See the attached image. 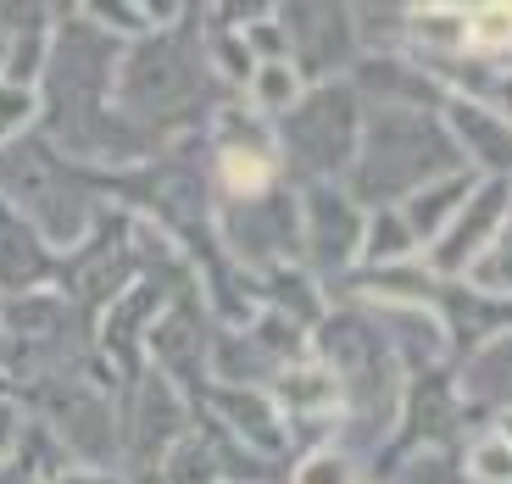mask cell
I'll return each mask as SVG.
<instances>
[{"mask_svg":"<svg viewBox=\"0 0 512 484\" xmlns=\"http://www.w3.org/2000/svg\"><path fill=\"white\" fill-rule=\"evenodd\" d=\"M184 23H190V6L173 28H156V34L123 45L112 67V112L134 134H145L156 151L201 134L212 123V112L229 101L218 90V78L206 73L201 34Z\"/></svg>","mask_w":512,"mask_h":484,"instance_id":"1","label":"cell"},{"mask_svg":"<svg viewBox=\"0 0 512 484\" xmlns=\"http://www.w3.org/2000/svg\"><path fill=\"white\" fill-rule=\"evenodd\" d=\"M0 201L12 206L56 256L78 251L95 234V223L112 212L106 173L78 167L39 128H28L12 145H0Z\"/></svg>","mask_w":512,"mask_h":484,"instance_id":"2","label":"cell"},{"mask_svg":"<svg viewBox=\"0 0 512 484\" xmlns=\"http://www.w3.org/2000/svg\"><path fill=\"white\" fill-rule=\"evenodd\" d=\"M457 167V145H451L440 112H368L351 173L340 184L362 212H373V206H401L412 190L446 179Z\"/></svg>","mask_w":512,"mask_h":484,"instance_id":"3","label":"cell"},{"mask_svg":"<svg viewBox=\"0 0 512 484\" xmlns=\"http://www.w3.org/2000/svg\"><path fill=\"white\" fill-rule=\"evenodd\" d=\"M362 117L368 106L357 101L346 78L334 84H307V95L284 117H273V145H279V167L290 190L307 184H340L351 173V156L362 140Z\"/></svg>","mask_w":512,"mask_h":484,"instance_id":"4","label":"cell"},{"mask_svg":"<svg viewBox=\"0 0 512 484\" xmlns=\"http://www.w3.org/2000/svg\"><path fill=\"white\" fill-rule=\"evenodd\" d=\"M212 234H218V251L245 279H262L273 268H301V201L290 184L240 206H218Z\"/></svg>","mask_w":512,"mask_h":484,"instance_id":"5","label":"cell"},{"mask_svg":"<svg viewBox=\"0 0 512 484\" xmlns=\"http://www.w3.org/2000/svg\"><path fill=\"white\" fill-rule=\"evenodd\" d=\"M190 429H195V401L156 368L134 373L117 390V446H123V462H134L140 473H156V462Z\"/></svg>","mask_w":512,"mask_h":484,"instance_id":"6","label":"cell"},{"mask_svg":"<svg viewBox=\"0 0 512 484\" xmlns=\"http://www.w3.org/2000/svg\"><path fill=\"white\" fill-rule=\"evenodd\" d=\"M295 201H301V268L334 295L362 262L368 212L346 195V184H307L295 190Z\"/></svg>","mask_w":512,"mask_h":484,"instance_id":"7","label":"cell"},{"mask_svg":"<svg viewBox=\"0 0 512 484\" xmlns=\"http://www.w3.org/2000/svg\"><path fill=\"white\" fill-rule=\"evenodd\" d=\"M284 28V62L301 73V84H334L357 67V34H351V6H279Z\"/></svg>","mask_w":512,"mask_h":484,"instance_id":"8","label":"cell"},{"mask_svg":"<svg viewBox=\"0 0 512 484\" xmlns=\"http://www.w3.org/2000/svg\"><path fill=\"white\" fill-rule=\"evenodd\" d=\"M507 212H512V179H479L474 195L462 201V212L446 223V234L423 251V268L435 273V279H446V284L468 279V268L496 245Z\"/></svg>","mask_w":512,"mask_h":484,"instance_id":"9","label":"cell"},{"mask_svg":"<svg viewBox=\"0 0 512 484\" xmlns=\"http://www.w3.org/2000/svg\"><path fill=\"white\" fill-rule=\"evenodd\" d=\"M446 379H451V395H457V407H462V423L468 429H490L512 407V329L457 351L446 362Z\"/></svg>","mask_w":512,"mask_h":484,"instance_id":"10","label":"cell"},{"mask_svg":"<svg viewBox=\"0 0 512 484\" xmlns=\"http://www.w3.org/2000/svg\"><path fill=\"white\" fill-rule=\"evenodd\" d=\"M346 84L368 112H440L446 106V84L412 56H357Z\"/></svg>","mask_w":512,"mask_h":484,"instance_id":"11","label":"cell"},{"mask_svg":"<svg viewBox=\"0 0 512 484\" xmlns=\"http://www.w3.org/2000/svg\"><path fill=\"white\" fill-rule=\"evenodd\" d=\"M195 412L212 418L223 434H234L240 446H251L256 457L290 462V434H284V418L268 401V390H223V384H206L195 395Z\"/></svg>","mask_w":512,"mask_h":484,"instance_id":"12","label":"cell"},{"mask_svg":"<svg viewBox=\"0 0 512 484\" xmlns=\"http://www.w3.org/2000/svg\"><path fill=\"white\" fill-rule=\"evenodd\" d=\"M440 123H446L451 145H457V162L474 179H512V123L490 117L485 106L457 101V95H446Z\"/></svg>","mask_w":512,"mask_h":484,"instance_id":"13","label":"cell"},{"mask_svg":"<svg viewBox=\"0 0 512 484\" xmlns=\"http://www.w3.org/2000/svg\"><path fill=\"white\" fill-rule=\"evenodd\" d=\"M56 273H62V256L0 201V301L28 295V290H51Z\"/></svg>","mask_w":512,"mask_h":484,"instance_id":"14","label":"cell"},{"mask_svg":"<svg viewBox=\"0 0 512 484\" xmlns=\"http://www.w3.org/2000/svg\"><path fill=\"white\" fill-rule=\"evenodd\" d=\"M474 184H479L474 173H468V167H457V173H446V179H429L423 190H412L407 201L396 206L401 223H407V234L418 240V251H429V245L446 234V223L462 212V201L474 195Z\"/></svg>","mask_w":512,"mask_h":484,"instance_id":"15","label":"cell"},{"mask_svg":"<svg viewBox=\"0 0 512 484\" xmlns=\"http://www.w3.org/2000/svg\"><path fill=\"white\" fill-rule=\"evenodd\" d=\"M462 62H512V0L462 6Z\"/></svg>","mask_w":512,"mask_h":484,"instance_id":"16","label":"cell"},{"mask_svg":"<svg viewBox=\"0 0 512 484\" xmlns=\"http://www.w3.org/2000/svg\"><path fill=\"white\" fill-rule=\"evenodd\" d=\"M301 95H307V84H301V73H295L290 62H256V73L245 78L240 101L251 106L262 123H273V117H284Z\"/></svg>","mask_w":512,"mask_h":484,"instance_id":"17","label":"cell"},{"mask_svg":"<svg viewBox=\"0 0 512 484\" xmlns=\"http://www.w3.org/2000/svg\"><path fill=\"white\" fill-rule=\"evenodd\" d=\"M412 256H423V251H418V240L407 234L401 212L396 206H373L368 223H362V262H357V273L362 268H390V262H412Z\"/></svg>","mask_w":512,"mask_h":484,"instance_id":"18","label":"cell"},{"mask_svg":"<svg viewBox=\"0 0 512 484\" xmlns=\"http://www.w3.org/2000/svg\"><path fill=\"white\" fill-rule=\"evenodd\" d=\"M462 484H512V440H501L496 429H479L462 440L457 451Z\"/></svg>","mask_w":512,"mask_h":484,"instance_id":"19","label":"cell"},{"mask_svg":"<svg viewBox=\"0 0 512 484\" xmlns=\"http://www.w3.org/2000/svg\"><path fill=\"white\" fill-rule=\"evenodd\" d=\"M284 484H368V462H357L340 446H312L290 462Z\"/></svg>","mask_w":512,"mask_h":484,"instance_id":"20","label":"cell"},{"mask_svg":"<svg viewBox=\"0 0 512 484\" xmlns=\"http://www.w3.org/2000/svg\"><path fill=\"white\" fill-rule=\"evenodd\" d=\"M462 284H474L479 295H490V301H512V212H507V223H501L496 245L479 256L474 268H468V279H462Z\"/></svg>","mask_w":512,"mask_h":484,"instance_id":"21","label":"cell"},{"mask_svg":"<svg viewBox=\"0 0 512 484\" xmlns=\"http://www.w3.org/2000/svg\"><path fill=\"white\" fill-rule=\"evenodd\" d=\"M34 123H39V90H23V84H0V145L23 140Z\"/></svg>","mask_w":512,"mask_h":484,"instance_id":"22","label":"cell"},{"mask_svg":"<svg viewBox=\"0 0 512 484\" xmlns=\"http://www.w3.org/2000/svg\"><path fill=\"white\" fill-rule=\"evenodd\" d=\"M17 434H23V407H17V395H0V462L12 457Z\"/></svg>","mask_w":512,"mask_h":484,"instance_id":"23","label":"cell"},{"mask_svg":"<svg viewBox=\"0 0 512 484\" xmlns=\"http://www.w3.org/2000/svg\"><path fill=\"white\" fill-rule=\"evenodd\" d=\"M51 484H134L123 468H67V473H56Z\"/></svg>","mask_w":512,"mask_h":484,"instance_id":"24","label":"cell"},{"mask_svg":"<svg viewBox=\"0 0 512 484\" xmlns=\"http://www.w3.org/2000/svg\"><path fill=\"white\" fill-rule=\"evenodd\" d=\"M0 484H39V479H34V473H28L17 457H6V462H0Z\"/></svg>","mask_w":512,"mask_h":484,"instance_id":"25","label":"cell"},{"mask_svg":"<svg viewBox=\"0 0 512 484\" xmlns=\"http://www.w3.org/2000/svg\"><path fill=\"white\" fill-rule=\"evenodd\" d=\"M490 429H496V434H501V440H512V407H507V412H501V418H496V423H490Z\"/></svg>","mask_w":512,"mask_h":484,"instance_id":"26","label":"cell"}]
</instances>
